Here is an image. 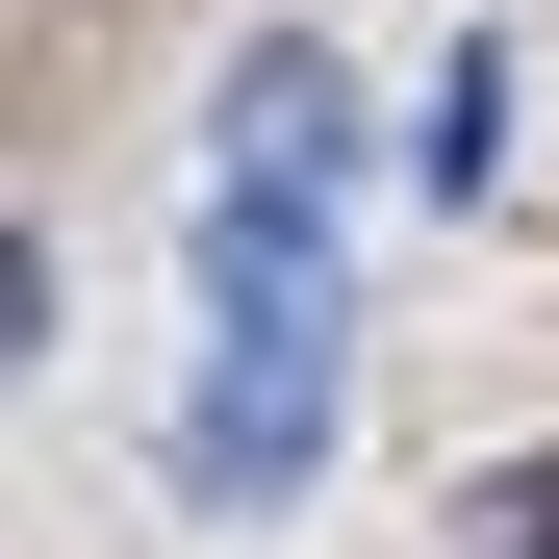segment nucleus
Returning <instances> with one entry per match:
<instances>
[{"instance_id": "nucleus-2", "label": "nucleus", "mask_w": 559, "mask_h": 559, "mask_svg": "<svg viewBox=\"0 0 559 559\" xmlns=\"http://www.w3.org/2000/svg\"><path fill=\"white\" fill-rule=\"evenodd\" d=\"M484 153H509V51H457L432 76V204H484Z\"/></svg>"}, {"instance_id": "nucleus-1", "label": "nucleus", "mask_w": 559, "mask_h": 559, "mask_svg": "<svg viewBox=\"0 0 559 559\" xmlns=\"http://www.w3.org/2000/svg\"><path fill=\"white\" fill-rule=\"evenodd\" d=\"M331 178H356V76L331 51H254L229 76V204H204V407H178V484L204 509H306L331 457Z\"/></svg>"}, {"instance_id": "nucleus-4", "label": "nucleus", "mask_w": 559, "mask_h": 559, "mask_svg": "<svg viewBox=\"0 0 559 559\" xmlns=\"http://www.w3.org/2000/svg\"><path fill=\"white\" fill-rule=\"evenodd\" d=\"M26 356H51V254L0 229V382H26Z\"/></svg>"}, {"instance_id": "nucleus-3", "label": "nucleus", "mask_w": 559, "mask_h": 559, "mask_svg": "<svg viewBox=\"0 0 559 559\" xmlns=\"http://www.w3.org/2000/svg\"><path fill=\"white\" fill-rule=\"evenodd\" d=\"M457 559H559V457H509V484L457 509Z\"/></svg>"}]
</instances>
